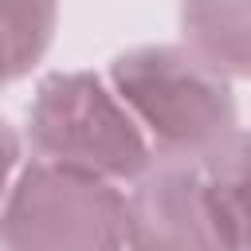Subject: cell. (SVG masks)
<instances>
[{"label":"cell","mask_w":251,"mask_h":251,"mask_svg":"<svg viewBox=\"0 0 251 251\" xmlns=\"http://www.w3.org/2000/svg\"><path fill=\"white\" fill-rule=\"evenodd\" d=\"M110 86L161 161L204 165L235 133L227 75L208 67L192 47H133L114 59Z\"/></svg>","instance_id":"obj_1"},{"label":"cell","mask_w":251,"mask_h":251,"mask_svg":"<svg viewBox=\"0 0 251 251\" xmlns=\"http://www.w3.org/2000/svg\"><path fill=\"white\" fill-rule=\"evenodd\" d=\"M27 141L43 165L98 180H137L157 157L114 86L90 71H55L27 110Z\"/></svg>","instance_id":"obj_2"},{"label":"cell","mask_w":251,"mask_h":251,"mask_svg":"<svg viewBox=\"0 0 251 251\" xmlns=\"http://www.w3.org/2000/svg\"><path fill=\"white\" fill-rule=\"evenodd\" d=\"M0 251H126V200L110 180L31 161L0 208Z\"/></svg>","instance_id":"obj_3"},{"label":"cell","mask_w":251,"mask_h":251,"mask_svg":"<svg viewBox=\"0 0 251 251\" xmlns=\"http://www.w3.org/2000/svg\"><path fill=\"white\" fill-rule=\"evenodd\" d=\"M126 251H239L200 165L153 161L126 196Z\"/></svg>","instance_id":"obj_4"},{"label":"cell","mask_w":251,"mask_h":251,"mask_svg":"<svg viewBox=\"0 0 251 251\" xmlns=\"http://www.w3.org/2000/svg\"><path fill=\"white\" fill-rule=\"evenodd\" d=\"M184 47L220 75L251 78V4H188L180 8Z\"/></svg>","instance_id":"obj_5"},{"label":"cell","mask_w":251,"mask_h":251,"mask_svg":"<svg viewBox=\"0 0 251 251\" xmlns=\"http://www.w3.org/2000/svg\"><path fill=\"white\" fill-rule=\"evenodd\" d=\"M239 251H251V129H235L204 165Z\"/></svg>","instance_id":"obj_6"},{"label":"cell","mask_w":251,"mask_h":251,"mask_svg":"<svg viewBox=\"0 0 251 251\" xmlns=\"http://www.w3.org/2000/svg\"><path fill=\"white\" fill-rule=\"evenodd\" d=\"M51 4H0V86L20 78L51 43Z\"/></svg>","instance_id":"obj_7"},{"label":"cell","mask_w":251,"mask_h":251,"mask_svg":"<svg viewBox=\"0 0 251 251\" xmlns=\"http://www.w3.org/2000/svg\"><path fill=\"white\" fill-rule=\"evenodd\" d=\"M16 157H20V141H16L12 126L0 118V200H4V192H8V176H12V169H16Z\"/></svg>","instance_id":"obj_8"}]
</instances>
